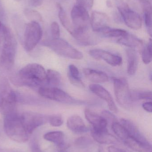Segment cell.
Wrapping results in <instances>:
<instances>
[{
	"mask_svg": "<svg viewBox=\"0 0 152 152\" xmlns=\"http://www.w3.org/2000/svg\"><path fill=\"white\" fill-rule=\"evenodd\" d=\"M46 72L41 65L36 63L28 64L21 69L18 74L21 84L36 88L45 86Z\"/></svg>",
	"mask_w": 152,
	"mask_h": 152,
	"instance_id": "1",
	"label": "cell"
},
{
	"mask_svg": "<svg viewBox=\"0 0 152 152\" xmlns=\"http://www.w3.org/2000/svg\"><path fill=\"white\" fill-rule=\"evenodd\" d=\"M151 152V151H148V152Z\"/></svg>",
	"mask_w": 152,
	"mask_h": 152,
	"instance_id": "43",
	"label": "cell"
},
{
	"mask_svg": "<svg viewBox=\"0 0 152 152\" xmlns=\"http://www.w3.org/2000/svg\"><path fill=\"white\" fill-rule=\"evenodd\" d=\"M1 65V49H0V66Z\"/></svg>",
	"mask_w": 152,
	"mask_h": 152,
	"instance_id": "41",
	"label": "cell"
},
{
	"mask_svg": "<svg viewBox=\"0 0 152 152\" xmlns=\"http://www.w3.org/2000/svg\"><path fill=\"white\" fill-rule=\"evenodd\" d=\"M51 31L53 39L59 38L60 35V28L59 24L56 22H53L51 26Z\"/></svg>",
	"mask_w": 152,
	"mask_h": 152,
	"instance_id": "33",
	"label": "cell"
},
{
	"mask_svg": "<svg viewBox=\"0 0 152 152\" xmlns=\"http://www.w3.org/2000/svg\"><path fill=\"white\" fill-rule=\"evenodd\" d=\"M91 19V28L93 31L100 33L103 29L109 26V19L107 14L95 11L92 13Z\"/></svg>",
	"mask_w": 152,
	"mask_h": 152,
	"instance_id": "14",
	"label": "cell"
},
{
	"mask_svg": "<svg viewBox=\"0 0 152 152\" xmlns=\"http://www.w3.org/2000/svg\"><path fill=\"white\" fill-rule=\"evenodd\" d=\"M26 18L30 21L38 22L43 21V17L38 12L30 9H26L24 11Z\"/></svg>",
	"mask_w": 152,
	"mask_h": 152,
	"instance_id": "30",
	"label": "cell"
},
{
	"mask_svg": "<svg viewBox=\"0 0 152 152\" xmlns=\"http://www.w3.org/2000/svg\"><path fill=\"white\" fill-rule=\"evenodd\" d=\"M152 42L150 39L149 42L144 46L142 50V58L143 61L145 64H149L152 61Z\"/></svg>",
	"mask_w": 152,
	"mask_h": 152,
	"instance_id": "29",
	"label": "cell"
},
{
	"mask_svg": "<svg viewBox=\"0 0 152 152\" xmlns=\"http://www.w3.org/2000/svg\"><path fill=\"white\" fill-rule=\"evenodd\" d=\"M42 44L49 47L55 53L65 58L75 60H81L84 57L83 53L65 40L61 38L52 39L43 42Z\"/></svg>",
	"mask_w": 152,
	"mask_h": 152,
	"instance_id": "5",
	"label": "cell"
},
{
	"mask_svg": "<svg viewBox=\"0 0 152 152\" xmlns=\"http://www.w3.org/2000/svg\"><path fill=\"white\" fill-rule=\"evenodd\" d=\"M131 97L133 102L139 100H151L152 92L149 90H134L131 91Z\"/></svg>",
	"mask_w": 152,
	"mask_h": 152,
	"instance_id": "28",
	"label": "cell"
},
{
	"mask_svg": "<svg viewBox=\"0 0 152 152\" xmlns=\"http://www.w3.org/2000/svg\"><path fill=\"white\" fill-rule=\"evenodd\" d=\"M85 117L92 125V128L97 130L107 129L108 122L101 116L88 109L84 110Z\"/></svg>",
	"mask_w": 152,
	"mask_h": 152,
	"instance_id": "15",
	"label": "cell"
},
{
	"mask_svg": "<svg viewBox=\"0 0 152 152\" xmlns=\"http://www.w3.org/2000/svg\"><path fill=\"white\" fill-rule=\"evenodd\" d=\"M77 4L87 10H91L93 5L94 0H76Z\"/></svg>",
	"mask_w": 152,
	"mask_h": 152,
	"instance_id": "35",
	"label": "cell"
},
{
	"mask_svg": "<svg viewBox=\"0 0 152 152\" xmlns=\"http://www.w3.org/2000/svg\"><path fill=\"white\" fill-rule=\"evenodd\" d=\"M83 72L86 78L94 84H99L109 81V76L102 71L93 69L84 68Z\"/></svg>",
	"mask_w": 152,
	"mask_h": 152,
	"instance_id": "17",
	"label": "cell"
},
{
	"mask_svg": "<svg viewBox=\"0 0 152 152\" xmlns=\"http://www.w3.org/2000/svg\"><path fill=\"white\" fill-rule=\"evenodd\" d=\"M142 107L144 110L147 112L152 113V103L151 102H147L144 103L142 104Z\"/></svg>",
	"mask_w": 152,
	"mask_h": 152,
	"instance_id": "38",
	"label": "cell"
},
{
	"mask_svg": "<svg viewBox=\"0 0 152 152\" xmlns=\"http://www.w3.org/2000/svg\"><path fill=\"white\" fill-rule=\"evenodd\" d=\"M31 152H43L39 147V145L36 141H33L31 144Z\"/></svg>",
	"mask_w": 152,
	"mask_h": 152,
	"instance_id": "37",
	"label": "cell"
},
{
	"mask_svg": "<svg viewBox=\"0 0 152 152\" xmlns=\"http://www.w3.org/2000/svg\"><path fill=\"white\" fill-rule=\"evenodd\" d=\"M15 1H21V0H15Z\"/></svg>",
	"mask_w": 152,
	"mask_h": 152,
	"instance_id": "42",
	"label": "cell"
},
{
	"mask_svg": "<svg viewBox=\"0 0 152 152\" xmlns=\"http://www.w3.org/2000/svg\"><path fill=\"white\" fill-rule=\"evenodd\" d=\"M4 127L7 135L18 142H25L28 140L29 134L24 128L20 117L17 112L4 116Z\"/></svg>",
	"mask_w": 152,
	"mask_h": 152,
	"instance_id": "2",
	"label": "cell"
},
{
	"mask_svg": "<svg viewBox=\"0 0 152 152\" xmlns=\"http://www.w3.org/2000/svg\"><path fill=\"white\" fill-rule=\"evenodd\" d=\"M112 128L115 134L123 142L129 138V136L127 131L121 123L117 121L113 122L112 124Z\"/></svg>",
	"mask_w": 152,
	"mask_h": 152,
	"instance_id": "26",
	"label": "cell"
},
{
	"mask_svg": "<svg viewBox=\"0 0 152 152\" xmlns=\"http://www.w3.org/2000/svg\"><path fill=\"white\" fill-rule=\"evenodd\" d=\"M90 90L98 97L107 102L108 107L112 112L117 113V107L109 92L99 84H92L89 86Z\"/></svg>",
	"mask_w": 152,
	"mask_h": 152,
	"instance_id": "13",
	"label": "cell"
},
{
	"mask_svg": "<svg viewBox=\"0 0 152 152\" xmlns=\"http://www.w3.org/2000/svg\"><path fill=\"white\" fill-rule=\"evenodd\" d=\"M8 28L0 21V44L2 43Z\"/></svg>",
	"mask_w": 152,
	"mask_h": 152,
	"instance_id": "36",
	"label": "cell"
},
{
	"mask_svg": "<svg viewBox=\"0 0 152 152\" xmlns=\"http://www.w3.org/2000/svg\"><path fill=\"white\" fill-rule=\"evenodd\" d=\"M48 121L52 126L59 127L63 124V120L61 115L60 114H55L49 116Z\"/></svg>",
	"mask_w": 152,
	"mask_h": 152,
	"instance_id": "32",
	"label": "cell"
},
{
	"mask_svg": "<svg viewBox=\"0 0 152 152\" xmlns=\"http://www.w3.org/2000/svg\"><path fill=\"white\" fill-rule=\"evenodd\" d=\"M118 10L126 26L131 29L138 30L142 26L140 15L129 8L124 0H115Z\"/></svg>",
	"mask_w": 152,
	"mask_h": 152,
	"instance_id": "6",
	"label": "cell"
},
{
	"mask_svg": "<svg viewBox=\"0 0 152 152\" xmlns=\"http://www.w3.org/2000/svg\"><path fill=\"white\" fill-rule=\"evenodd\" d=\"M91 134L92 137L97 142L102 144H115L119 141L114 136L108 132V129L97 130L91 128Z\"/></svg>",
	"mask_w": 152,
	"mask_h": 152,
	"instance_id": "16",
	"label": "cell"
},
{
	"mask_svg": "<svg viewBox=\"0 0 152 152\" xmlns=\"http://www.w3.org/2000/svg\"><path fill=\"white\" fill-rule=\"evenodd\" d=\"M120 122L126 129L129 137L132 139L151 150V144L133 122L129 120L122 118L120 120Z\"/></svg>",
	"mask_w": 152,
	"mask_h": 152,
	"instance_id": "11",
	"label": "cell"
},
{
	"mask_svg": "<svg viewBox=\"0 0 152 152\" xmlns=\"http://www.w3.org/2000/svg\"><path fill=\"white\" fill-rule=\"evenodd\" d=\"M68 77L72 85L79 87H84L85 85L81 79L79 70L75 65L69 66Z\"/></svg>",
	"mask_w": 152,
	"mask_h": 152,
	"instance_id": "23",
	"label": "cell"
},
{
	"mask_svg": "<svg viewBox=\"0 0 152 152\" xmlns=\"http://www.w3.org/2000/svg\"><path fill=\"white\" fill-rule=\"evenodd\" d=\"M20 118L24 128L29 135L36 129L46 123L48 119V117L32 112L23 113Z\"/></svg>",
	"mask_w": 152,
	"mask_h": 152,
	"instance_id": "10",
	"label": "cell"
},
{
	"mask_svg": "<svg viewBox=\"0 0 152 152\" xmlns=\"http://www.w3.org/2000/svg\"><path fill=\"white\" fill-rule=\"evenodd\" d=\"M99 33L102 34L104 36L107 37L120 38L124 36L128 33L126 30L120 28H111L108 26L103 29Z\"/></svg>",
	"mask_w": 152,
	"mask_h": 152,
	"instance_id": "27",
	"label": "cell"
},
{
	"mask_svg": "<svg viewBox=\"0 0 152 152\" xmlns=\"http://www.w3.org/2000/svg\"><path fill=\"white\" fill-rule=\"evenodd\" d=\"M127 58V73L130 76H133L136 73L138 67V55L134 48H128L126 50Z\"/></svg>",
	"mask_w": 152,
	"mask_h": 152,
	"instance_id": "19",
	"label": "cell"
},
{
	"mask_svg": "<svg viewBox=\"0 0 152 152\" xmlns=\"http://www.w3.org/2000/svg\"><path fill=\"white\" fill-rule=\"evenodd\" d=\"M43 34V30L38 22L30 21L28 23L24 33L25 50L27 52L33 50L42 38Z\"/></svg>",
	"mask_w": 152,
	"mask_h": 152,
	"instance_id": "8",
	"label": "cell"
},
{
	"mask_svg": "<svg viewBox=\"0 0 152 152\" xmlns=\"http://www.w3.org/2000/svg\"><path fill=\"white\" fill-rule=\"evenodd\" d=\"M17 49V42L12 32L7 28L1 50V65L9 69L13 66Z\"/></svg>",
	"mask_w": 152,
	"mask_h": 152,
	"instance_id": "4",
	"label": "cell"
},
{
	"mask_svg": "<svg viewBox=\"0 0 152 152\" xmlns=\"http://www.w3.org/2000/svg\"></svg>",
	"mask_w": 152,
	"mask_h": 152,
	"instance_id": "44",
	"label": "cell"
},
{
	"mask_svg": "<svg viewBox=\"0 0 152 152\" xmlns=\"http://www.w3.org/2000/svg\"><path fill=\"white\" fill-rule=\"evenodd\" d=\"M43 0H29V4L33 7L40 6L43 4Z\"/></svg>",
	"mask_w": 152,
	"mask_h": 152,
	"instance_id": "40",
	"label": "cell"
},
{
	"mask_svg": "<svg viewBox=\"0 0 152 152\" xmlns=\"http://www.w3.org/2000/svg\"><path fill=\"white\" fill-rule=\"evenodd\" d=\"M101 116L106 120L108 123L111 122L112 124L113 122L117 121V118L115 115L109 111H103L102 112Z\"/></svg>",
	"mask_w": 152,
	"mask_h": 152,
	"instance_id": "34",
	"label": "cell"
},
{
	"mask_svg": "<svg viewBox=\"0 0 152 152\" xmlns=\"http://www.w3.org/2000/svg\"><path fill=\"white\" fill-rule=\"evenodd\" d=\"M38 94L44 98L62 103L73 104L78 101L67 93L58 87L43 86L38 88Z\"/></svg>",
	"mask_w": 152,
	"mask_h": 152,
	"instance_id": "9",
	"label": "cell"
},
{
	"mask_svg": "<svg viewBox=\"0 0 152 152\" xmlns=\"http://www.w3.org/2000/svg\"><path fill=\"white\" fill-rule=\"evenodd\" d=\"M108 152H130L129 151L120 149L114 146H110L108 147Z\"/></svg>",
	"mask_w": 152,
	"mask_h": 152,
	"instance_id": "39",
	"label": "cell"
},
{
	"mask_svg": "<svg viewBox=\"0 0 152 152\" xmlns=\"http://www.w3.org/2000/svg\"><path fill=\"white\" fill-rule=\"evenodd\" d=\"M43 137L46 140L54 143L60 149H64L67 147L65 142V135L62 131L48 132L45 134Z\"/></svg>",
	"mask_w": 152,
	"mask_h": 152,
	"instance_id": "20",
	"label": "cell"
},
{
	"mask_svg": "<svg viewBox=\"0 0 152 152\" xmlns=\"http://www.w3.org/2000/svg\"><path fill=\"white\" fill-rule=\"evenodd\" d=\"M93 142L91 138L86 136L80 137L77 138L75 142V144L78 148L85 149L91 146Z\"/></svg>",
	"mask_w": 152,
	"mask_h": 152,
	"instance_id": "31",
	"label": "cell"
},
{
	"mask_svg": "<svg viewBox=\"0 0 152 152\" xmlns=\"http://www.w3.org/2000/svg\"><path fill=\"white\" fill-rule=\"evenodd\" d=\"M57 8L58 9V15L59 19L64 28L71 34L73 31V28L72 23L70 22L69 19L68 18L66 12L62 8V6L59 3L57 4Z\"/></svg>",
	"mask_w": 152,
	"mask_h": 152,
	"instance_id": "25",
	"label": "cell"
},
{
	"mask_svg": "<svg viewBox=\"0 0 152 152\" xmlns=\"http://www.w3.org/2000/svg\"><path fill=\"white\" fill-rule=\"evenodd\" d=\"M67 126L72 132L78 134L86 133L88 131L84 121L78 115H73L67 121Z\"/></svg>",
	"mask_w": 152,
	"mask_h": 152,
	"instance_id": "18",
	"label": "cell"
},
{
	"mask_svg": "<svg viewBox=\"0 0 152 152\" xmlns=\"http://www.w3.org/2000/svg\"><path fill=\"white\" fill-rule=\"evenodd\" d=\"M18 96L7 80L0 79V113L5 116L16 111Z\"/></svg>",
	"mask_w": 152,
	"mask_h": 152,
	"instance_id": "3",
	"label": "cell"
},
{
	"mask_svg": "<svg viewBox=\"0 0 152 152\" xmlns=\"http://www.w3.org/2000/svg\"><path fill=\"white\" fill-rule=\"evenodd\" d=\"M114 89L116 100L121 107L129 109L132 106L133 101L131 97V91L128 82L124 78H114Z\"/></svg>",
	"mask_w": 152,
	"mask_h": 152,
	"instance_id": "7",
	"label": "cell"
},
{
	"mask_svg": "<svg viewBox=\"0 0 152 152\" xmlns=\"http://www.w3.org/2000/svg\"><path fill=\"white\" fill-rule=\"evenodd\" d=\"M89 54L95 59L102 60L112 66H117L122 64L121 57L104 50L101 49L92 50L89 51Z\"/></svg>",
	"mask_w": 152,
	"mask_h": 152,
	"instance_id": "12",
	"label": "cell"
},
{
	"mask_svg": "<svg viewBox=\"0 0 152 152\" xmlns=\"http://www.w3.org/2000/svg\"><path fill=\"white\" fill-rule=\"evenodd\" d=\"M117 42L128 48L134 49L136 47H141L143 44L142 40L129 34L128 32L124 36L119 38L117 40Z\"/></svg>",
	"mask_w": 152,
	"mask_h": 152,
	"instance_id": "21",
	"label": "cell"
},
{
	"mask_svg": "<svg viewBox=\"0 0 152 152\" xmlns=\"http://www.w3.org/2000/svg\"><path fill=\"white\" fill-rule=\"evenodd\" d=\"M144 19L148 34L152 36V5L148 0H142Z\"/></svg>",
	"mask_w": 152,
	"mask_h": 152,
	"instance_id": "22",
	"label": "cell"
},
{
	"mask_svg": "<svg viewBox=\"0 0 152 152\" xmlns=\"http://www.w3.org/2000/svg\"><path fill=\"white\" fill-rule=\"evenodd\" d=\"M61 80V76L59 72L53 69H48L46 71L45 86L58 88L60 85Z\"/></svg>",
	"mask_w": 152,
	"mask_h": 152,
	"instance_id": "24",
	"label": "cell"
}]
</instances>
